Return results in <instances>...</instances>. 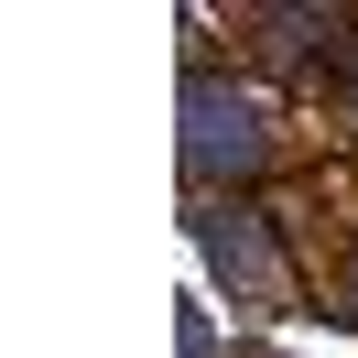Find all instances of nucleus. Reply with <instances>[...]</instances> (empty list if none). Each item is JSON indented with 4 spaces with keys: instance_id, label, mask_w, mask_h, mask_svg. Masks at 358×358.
<instances>
[{
    "instance_id": "f257e3e1",
    "label": "nucleus",
    "mask_w": 358,
    "mask_h": 358,
    "mask_svg": "<svg viewBox=\"0 0 358 358\" xmlns=\"http://www.w3.org/2000/svg\"><path fill=\"white\" fill-rule=\"evenodd\" d=\"M206 261H217V282L239 293L250 315H282V261H271V239H261V217L250 206H206Z\"/></svg>"
},
{
    "instance_id": "f03ea898",
    "label": "nucleus",
    "mask_w": 358,
    "mask_h": 358,
    "mask_svg": "<svg viewBox=\"0 0 358 358\" xmlns=\"http://www.w3.org/2000/svg\"><path fill=\"white\" fill-rule=\"evenodd\" d=\"M185 120H196V131H185V163H196V174H228V163H261L271 141H261V109H250V98H228L217 76H196V87H185Z\"/></svg>"
}]
</instances>
